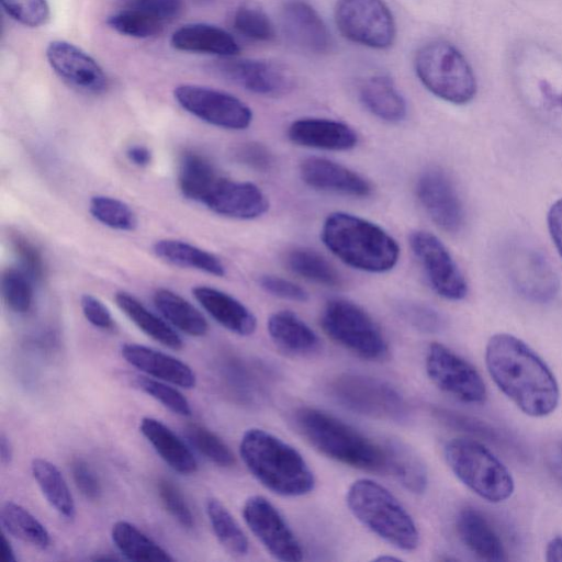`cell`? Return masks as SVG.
<instances>
[{"mask_svg":"<svg viewBox=\"0 0 562 562\" xmlns=\"http://www.w3.org/2000/svg\"><path fill=\"white\" fill-rule=\"evenodd\" d=\"M485 362L497 387L522 413L543 417L557 408L560 392L553 373L519 338L504 333L492 336Z\"/></svg>","mask_w":562,"mask_h":562,"instance_id":"6da1fadb","label":"cell"},{"mask_svg":"<svg viewBox=\"0 0 562 562\" xmlns=\"http://www.w3.org/2000/svg\"><path fill=\"white\" fill-rule=\"evenodd\" d=\"M239 453L249 472L273 493L302 496L314 488L313 472L302 454L263 429H247L240 439Z\"/></svg>","mask_w":562,"mask_h":562,"instance_id":"7a4b0ae2","label":"cell"},{"mask_svg":"<svg viewBox=\"0 0 562 562\" xmlns=\"http://www.w3.org/2000/svg\"><path fill=\"white\" fill-rule=\"evenodd\" d=\"M322 239L344 263L361 271H389L400 258V247L386 231L346 212H334L326 217Z\"/></svg>","mask_w":562,"mask_h":562,"instance_id":"3957f363","label":"cell"},{"mask_svg":"<svg viewBox=\"0 0 562 562\" xmlns=\"http://www.w3.org/2000/svg\"><path fill=\"white\" fill-rule=\"evenodd\" d=\"M300 434L323 454L344 464L374 472L389 471L387 452L335 416L313 407L294 413Z\"/></svg>","mask_w":562,"mask_h":562,"instance_id":"277c9868","label":"cell"},{"mask_svg":"<svg viewBox=\"0 0 562 562\" xmlns=\"http://www.w3.org/2000/svg\"><path fill=\"white\" fill-rule=\"evenodd\" d=\"M347 505L352 515L369 530L397 549L412 551L418 547L415 521L397 498L370 479H359L348 488Z\"/></svg>","mask_w":562,"mask_h":562,"instance_id":"5b68a950","label":"cell"},{"mask_svg":"<svg viewBox=\"0 0 562 562\" xmlns=\"http://www.w3.org/2000/svg\"><path fill=\"white\" fill-rule=\"evenodd\" d=\"M420 82L436 97L469 103L476 94V79L464 55L451 43L432 41L423 45L414 59Z\"/></svg>","mask_w":562,"mask_h":562,"instance_id":"8992f818","label":"cell"},{"mask_svg":"<svg viewBox=\"0 0 562 562\" xmlns=\"http://www.w3.org/2000/svg\"><path fill=\"white\" fill-rule=\"evenodd\" d=\"M445 459L456 476L480 497L499 503L514 492L507 468L481 442L454 438L443 448Z\"/></svg>","mask_w":562,"mask_h":562,"instance_id":"52a82bcc","label":"cell"},{"mask_svg":"<svg viewBox=\"0 0 562 562\" xmlns=\"http://www.w3.org/2000/svg\"><path fill=\"white\" fill-rule=\"evenodd\" d=\"M512 75L522 95L552 115H562V58L538 45L519 46L512 58Z\"/></svg>","mask_w":562,"mask_h":562,"instance_id":"ba28073f","label":"cell"},{"mask_svg":"<svg viewBox=\"0 0 562 562\" xmlns=\"http://www.w3.org/2000/svg\"><path fill=\"white\" fill-rule=\"evenodd\" d=\"M321 323L333 340L360 358L378 361L387 356V342L379 325L361 306L349 300L328 301Z\"/></svg>","mask_w":562,"mask_h":562,"instance_id":"9c48e42d","label":"cell"},{"mask_svg":"<svg viewBox=\"0 0 562 562\" xmlns=\"http://www.w3.org/2000/svg\"><path fill=\"white\" fill-rule=\"evenodd\" d=\"M329 393L346 408L366 416L400 422L408 414L397 390L376 378L344 373L330 382Z\"/></svg>","mask_w":562,"mask_h":562,"instance_id":"30bf717a","label":"cell"},{"mask_svg":"<svg viewBox=\"0 0 562 562\" xmlns=\"http://www.w3.org/2000/svg\"><path fill=\"white\" fill-rule=\"evenodd\" d=\"M335 21L345 37L371 48H387L396 36L393 15L382 0H337Z\"/></svg>","mask_w":562,"mask_h":562,"instance_id":"8fae6325","label":"cell"},{"mask_svg":"<svg viewBox=\"0 0 562 562\" xmlns=\"http://www.w3.org/2000/svg\"><path fill=\"white\" fill-rule=\"evenodd\" d=\"M503 261L509 282L525 299L547 303L558 294V276L539 250L524 243H512L504 249Z\"/></svg>","mask_w":562,"mask_h":562,"instance_id":"7c38bea8","label":"cell"},{"mask_svg":"<svg viewBox=\"0 0 562 562\" xmlns=\"http://www.w3.org/2000/svg\"><path fill=\"white\" fill-rule=\"evenodd\" d=\"M173 97L183 110L217 127L240 131L252 121V112L246 103L221 90L183 83L175 88Z\"/></svg>","mask_w":562,"mask_h":562,"instance_id":"4fadbf2b","label":"cell"},{"mask_svg":"<svg viewBox=\"0 0 562 562\" xmlns=\"http://www.w3.org/2000/svg\"><path fill=\"white\" fill-rule=\"evenodd\" d=\"M426 372L443 392L470 404L483 403L486 387L475 368L446 346L434 342L426 355Z\"/></svg>","mask_w":562,"mask_h":562,"instance_id":"5bb4252c","label":"cell"},{"mask_svg":"<svg viewBox=\"0 0 562 562\" xmlns=\"http://www.w3.org/2000/svg\"><path fill=\"white\" fill-rule=\"evenodd\" d=\"M243 517L251 532L277 560L297 562L302 547L280 512L263 496L252 495L243 506Z\"/></svg>","mask_w":562,"mask_h":562,"instance_id":"9a60e30c","label":"cell"},{"mask_svg":"<svg viewBox=\"0 0 562 562\" xmlns=\"http://www.w3.org/2000/svg\"><path fill=\"white\" fill-rule=\"evenodd\" d=\"M409 244L432 290L447 300L459 301L468 293L467 281L449 250L434 234L415 231Z\"/></svg>","mask_w":562,"mask_h":562,"instance_id":"2e32d148","label":"cell"},{"mask_svg":"<svg viewBox=\"0 0 562 562\" xmlns=\"http://www.w3.org/2000/svg\"><path fill=\"white\" fill-rule=\"evenodd\" d=\"M416 194L428 216L441 229L459 232L464 224V210L450 177L440 168L425 170L416 183Z\"/></svg>","mask_w":562,"mask_h":562,"instance_id":"e0dca14e","label":"cell"},{"mask_svg":"<svg viewBox=\"0 0 562 562\" xmlns=\"http://www.w3.org/2000/svg\"><path fill=\"white\" fill-rule=\"evenodd\" d=\"M223 77L265 97H281L294 88V76L284 65L263 59H227L217 65Z\"/></svg>","mask_w":562,"mask_h":562,"instance_id":"ac0fdd59","label":"cell"},{"mask_svg":"<svg viewBox=\"0 0 562 562\" xmlns=\"http://www.w3.org/2000/svg\"><path fill=\"white\" fill-rule=\"evenodd\" d=\"M182 8L181 0H126L109 16L108 24L122 35L148 38L160 34Z\"/></svg>","mask_w":562,"mask_h":562,"instance_id":"d6986e66","label":"cell"},{"mask_svg":"<svg viewBox=\"0 0 562 562\" xmlns=\"http://www.w3.org/2000/svg\"><path fill=\"white\" fill-rule=\"evenodd\" d=\"M45 55L55 74L71 88L93 94L106 90L109 80L102 67L72 43L53 41Z\"/></svg>","mask_w":562,"mask_h":562,"instance_id":"ffe728a7","label":"cell"},{"mask_svg":"<svg viewBox=\"0 0 562 562\" xmlns=\"http://www.w3.org/2000/svg\"><path fill=\"white\" fill-rule=\"evenodd\" d=\"M288 40L303 52L323 55L333 48V37L319 14L306 2L285 3L281 14Z\"/></svg>","mask_w":562,"mask_h":562,"instance_id":"44dd1931","label":"cell"},{"mask_svg":"<svg viewBox=\"0 0 562 562\" xmlns=\"http://www.w3.org/2000/svg\"><path fill=\"white\" fill-rule=\"evenodd\" d=\"M204 205L222 216L254 220L268 211L269 201L256 184L222 177Z\"/></svg>","mask_w":562,"mask_h":562,"instance_id":"7402d4cb","label":"cell"},{"mask_svg":"<svg viewBox=\"0 0 562 562\" xmlns=\"http://www.w3.org/2000/svg\"><path fill=\"white\" fill-rule=\"evenodd\" d=\"M301 179L311 188L355 198L372 192L371 183L358 172L323 157L305 158L300 165Z\"/></svg>","mask_w":562,"mask_h":562,"instance_id":"603a6c76","label":"cell"},{"mask_svg":"<svg viewBox=\"0 0 562 562\" xmlns=\"http://www.w3.org/2000/svg\"><path fill=\"white\" fill-rule=\"evenodd\" d=\"M121 353L127 363L151 378L184 389L196 384L192 368L171 355L133 342L123 345Z\"/></svg>","mask_w":562,"mask_h":562,"instance_id":"cb8c5ba5","label":"cell"},{"mask_svg":"<svg viewBox=\"0 0 562 562\" xmlns=\"http://www.w3.org/2000/svg\"><path fill=\"white\" fill-rule=\"evenodd\" d=\"M289 139L299 146L342 151L356 147L357 133L346 123L319 117H304L291 123Z\"/></svg>","mask_w":562,"mask_h":562,"instance_id":"d4e9b609","label":"cell"},{"mask_svg":"<svg viewBox=\"0 0 562 562\" xmlns=\"http://www.w3.org/2000/svg\"><path fill=\"white\" fill-rule=\"evenodd\" d=\"M192 294L206 313L227 330L249 336L257 327L251 311L234 296L212 286L198 285Z\"/></svg>","mask_w":562,"mask_h":562,"instance_id":"484cf974","label":"cell"},{"mask_svg":"<svg viewBox=\"0 0 562 562\" xmlns=\"http://www.w3.org/2000/svg\"><path fill=\"white\" fill-rule=\"evenodd\" d=\"M462 543L479 559L488 562L507 560L504 543L483 513L476 508L461 509L456 519Z\"/></svg>","mask_w":562,"mask_h":562,"instance_id":"4316f807","label":"cell"},{"mask_svg":"<svg viewBox=\"0 0 562 562\" xmlns=\"http://www.w3.org/2000/svg\"><path fill=\"white\" fill-rule=\"evenodd\" d=\"M170 44L177 50L232 57L238 54L236 40L225 30L207 23L186 24L173 32Z\"/></svg>","mask_w":562,"mask_h":562,"instance_id":"83f0119b","label":"cell"},{"mask_svg":"<svg viewBox=\"0 0 562 562\" xmlns=\"http://www.w3.org/2000/svg\"><path fill=\"white\" fill-rule=\"evenodd\" d=\"M267 328L271 340L288 355L307 357L321 348L317 334L291 311L271 314Z\"/></svg>","mask_w":562,"mask_h":562,"instance_id":"f1b7e54d","label":"cell"},{"mask_svg":"<svg viewBox=\"0 0 562 562\" xmlns=\"http://www.w3.org/2000/svg\"><path fill=\"white\" fill-rule=\"evenodd\" d=\"M139 430L172 470L186 475L196 472L198 462L190 448L164 423L145 416Z\"/></svg>","mask_w":562,"mask_h":562,"instance_id":"f546056e","label":"cell"},{"mask_svg":"<svg viewBox=\"0 0 562 562\" xmlns=\"http://www.w3.org/2000/svg\"><path fill=\"white\" fill-rule=\"evenodd\" d=\"M358 95L363 106L380 120L396 123L406 116L405 99L393 80L385 75L364 78L359 85Z\"/></svg>","mask_w":562,"mask_h":562,"instance_id":"4dcf8cb0","label":"cell"},{"mask_svg":"<svg viewBox=\"0 0 562 562\" xmlns=\"http://www.w3.org/2000/svg\"><path fill=\"white\" fill-rule=\"evenodd\" d=\"M221 175L202 155L184 151L178 165V187L182 195L193 202L204 204Z\"/></svg>","mask_w":562,"mask_h":562,"instance_id":"1f68e13d","label":"cell"},{"mask_svg":"<svg viewBox=\"0 0 562 562\" xmlns=\"http://www.w3.org/2000/svg\"><path fill=\"white\" fill-rule=\"evenodd\" d=\"M154 254L173 266L195 269L223 277L226 273L222 260L214 254L179 239H159L153 245Z\"/></svg>","mask_w":562,"mask_h":562,"instance_id":"d6a6232c","label":"cell"},{"mask_svg":"<svg viewBox=\"0 0 562 562\" xmlns=\"http://www.w3.org/2000/svg\"><path fill=\"white\" fill-rule=\"evenodd\" d=\"M114 301L117 307L148 337L173 350L183 347V341L178 333L134 295L119 291L114 295Z\"/></svg>","mask_w":562,"mask_h":562,"instance_id":"836d02e7","label":"cell"},{"mask_svg":"<svg viewBox=\"0 0 562 562\" xmlns=\"http://www.w3.org/2000/svg\"><path fill=\"white\" fill-rule=\"evenodd\" d=\"M159 313L182 333L192 337H202L209 330L203 314L184 297L168 289H158L153 296Z\"/></svg>","mask_w":562,"mask_h":562,"instance_id":"e575fe53","label":"cell"},{"mask_svg":"<svg viewBox=\"0 0 562 562\" xmlns=\"http://www.w3.org/2000/svg\"><path fill=\"white\" fill-rule=\"evenodd\" d=\"M111 538L117 550L137 562H171L173 558L156 541L126 520L113 524Z\"/></svg>","mask_w":562,"mask_h":562,"instance_id":"d590c367","label":"cell"},{"mask_svg":"<svg viewBox=\"0 0 562 562\" xmlns=\"http://www.w3.org/2000/svg\"><path fill=\"white\" fill-rule=\"evenodd\" d=\"M31 471L48 504L65 519L72 520L76 505L70 490L58 468L43 458H35Z\"/></svg>","mask_w":562,"mask_h":562,"instance_id":"8d00e7d4","label":"cell"},{"mask_svg":"<svg viewBox=\"0 0 562 562\" xmlns=\"http://www.w3.org/2000/svg\"><path fill=\"white\" fill-rule=\"evenodd\" d=\"M3 530L12 537L41 550L50 544V535L46 527L25 507L8 501L0 509Z\"/></svg>","mask_w":562,"mask_h":562,"instance_id":"74e56055","label":"cell"},{"mask_svg":"<svg viewBox=\"0 0 562 562\" xmlns=\"http://www.w3.org/2000/svg\"><path fill=\"white\" fill-rule=\"evenodd\" d=\"M286 267L295 274L325 286H339L342 282L337 269L319 252L295 247L285 255Z\"/></svg>","mask_w":562,"mask_h":562,"instance_id":"f35d334b","label":"cell"},{"mask_svg":"<svg viewBox=\"0 0 562 562\" xmlns=\"http://www.w3.org/2000/svg\"><path fill=\"white\" fill-rule=\"evenodd\" d=\"M389 459V471L411 492L424 493L427 486V471L417 454L397 440L385 443Z\"/></svg>","mask_w":562,"mask_h":562,"instance_id":"ab89813d","label":"cell"},{"mask_svg":"<svg viewBox=\"0 0 562 562\" xmlns=\"http://www.w3.org/2000/svg\"><path fill=\"white\" fill-rule=\"evenodd\" d=\"M205 508L212 530L222 547L234 555L247 554L248 539L224 504L217 498L210 497Z\"/></svg>","mask_w":562,"mask_h":562,"instance_id":"60d3db41","label":"cell"},{"mask_svg":"<svg viewBox=\"0 0 562 562\" xmlns=\"http://www.w3.org/2000/svg\"><path fill=\"white\" fill-rule=\"evenodd\" d=\"M89 212L94 220L116 231L132 232L138 224L137 216L128 204L108 195L92 196Z\"/></svg>","mask_w":562,"mask_h":562,"instance_id":"b9f144b4","label":"cell"},{"mask_svg":"<svg viewBox=\"0 0 562 562\" xmlns=\"http://www.w3.org/2000/svg\"><path fill=\"white\" fill-rule=\"evenodd\" d=\"M184 434L192 447L204 458L222 468L235 464V456L229 447L212 430L198 423H189Z\"/></svg>","mask_w":562,"mask_h":562,"instance_id":"7bdbcfd3","label":"cell"},{"mask_svg":"<svg viewBox=\"0 0 562 562\" xmlns=\"http://www.w3.org/2000/svg\"><path fill=\"white\" fill-rule=\"evenodd\" d=\"M32 279L21 268L2 272L1 292L5 305L14 313H27L33 304Z\"/></svg>","mask_w":562,"mask_h":562,"instance_id":"ee69618b","label":"cell"},{"mask_svg":"<svg viewBox=\"0 0 562 562\" xmlns=\"http://www.w3.org/2000/svg\"><path fill=\"white\" fill-rule=\"evenodd\" d=\"M135 384L173 414L183 417L191 416L192 409L187 397L178 389L169 385L168 382L146 375H138L136 376Z\"/></svg>","mask_w":562,"mask_h":562,"instance_id":"f6af8a7d","label":"cell"},{"mask_svg":"<svg viewBox=\"0 0 562 562\" xmlns=\"http://www.w3.org/2000/svg\"><path fill=\"white\" fill-rule=\"evenodd\" d=\"M233 25L239 34L252 41L269 42L274 37L271 20L257 7H239L235 11Z\"/></svg>","mask_w":562,"mask_h":562,"instance_id":"bcb514c9","label":"cell"},{"mask_svg":"<svg viewBox=\"0 0 562 562\" xmlns=\"http://www.w3.org/2000/svg\"><path fill=\"white\" fill-rule=\"evenodd\" d=\"M1 4L8 15L29 27L44 25L49 19L46 0H1Z\"/></svg>","mask_w":562,"mask_h":562,"instance_id":"7dc6e473","label":"cell"},{"mask_svg":"<svg viewBox=\"0 0 562 562\" xmlns=\"http://www.w3.org/2000/svg\"><path fill=\"white\" fill-rule=\"evenodd\" d=\"M157 488L162 505L173 519L183 528L192 529L194 527L193 514L177 485L167 479H160Z\"/></svg>","mask_w":562,"mask_h":562,"instance_id":"c3c4849f","label":"cell"},{"mask_svg":"<svg viewBox=\"0 0 562 562\" xmlns=\"http://www.w3.org/2000/svg\"><path fill=\"white\" fill-rule=\"evenodd\" d=\"M11 244L21 269L32 281L38 282L43 280L45 276V263L37 246L21 234L12 235Z\"/></svg>","mask_w":562,"mask_h":562,"instance_id":"681fc988","label":"cell"},{"mask_svg":"<svg viewBox=\"0 0 562 562\" xmlns=\"http://www.w3.org/2000/svg\"><path fill=\"white\" fill-rule=\"evenodd\" d=\"M398 313L408 324L425 333H436L445 326V319L441 314L423 303H401Z\"/></svg>","mask_w":562,"mask_h":562,"instance_id":"f907efd6","label":"cell"},{"mask_svg":"<svg viewBox=\"0 0 562 562\" xmlns=\"http://www.w3.org/2000/svg\"><path fill=\"white\" fill-rule=\"evenodd\" d=\"M434 413L439 420L452 428L479 435L488 440H501L496 430L481 420L445 408H435Z\"/></svg>","mask_w":562,"mask_h":562,"instance_id":"816d5d0a","label":"cell"},{"mask_svg":"<svg viewBox=\"0 0 562 562\" xmlns=\"http://www.w3.org/2000/svg\"><path fill=\"white\" fill-rule=\"evenodd\" d=\"M234 155L239 164L260 172L269 171L274 164L270 149L258 142L240 144L236 147Z\"/></svg>","mask_w":562,"mask_h":562,"instance_id":"f5cc1de1","label":"cell"},{"mask_svg":"<svg viewBox=\"0 0 562 562\" xmlns=\"http://www.w3.org/2000/svg\"><path fill=\"white\" fill-rule=\"evenodd\" d=\"M71 473L76 487L90 501H98L102 494V487L98 475L92 468L81 458L71 462Z\"/></svg>","mask_w":562,"mask_h":562,"instance_id":"db71d44e","label":"cell"},{"mask_svg":"<svg viewBox=\"0 0 562 562\" xmlns=\"http://www.w3.org/2000/svg\"><path fill=\"white\" fill-rule=\"evenodd\" d=\"M259 285L269 294L293 302H305L308 293L299 284L273 274L260 276Z\"/></svg>","mask_w":562,"mask_h":562,"instance_id":"11a10c76","label":"cell"},{"mask_svg":"<svg viewBox=\"0 0 562 562\" xmlns=\"http://www.w3.org/2000/svg\"><path fill=\"white\" fill-rule=\"evenodd\" d=\"M80 307L86 319L97 328L112 331L116 325L109 308L95 296L83 294Z\"/></svg>","mask_w":562,"mask_h":562,"instance_id":"9f6ffc18","label":"cell"},{"mask_svg":"<svg viewBox=\"0 0 562 562\" xmlns=\"http://www.w3.org/2000/svg\"><path fill=\"white\" fill-rule=\"evenodd\" d=\"M548 226L553 243L562 257V199L554 202L550 207Z\"/></svg>","mask_w":562,"mask_h":562,"instance_id":"6f0895ef","label":"cell"},{"mask_svg":"<svg viewBox=\"0 0 562 562\" xmlns=\"http://www.w3.org/2000/svg\"><path fill=\"white\" fill-rule=\"evenodd\" d=\"M546 463L553 476L562 483V440L553 442L547 449Z\"/></svg>","mask_w":562,"mask_h":562,"instance_id":"680465c9","label":"cell"},{"mask_svg":"<svg viewBox=\"0 0 562 562\" xmlns=\"http://www.w3.org/2000/svg\"><path fill=\"white\" fill-rule=\"evenodd\" d=\"M126 156L132 164L138 167H147L153 159L150 149L143 145L130 146Z\"/></svg>","mask_w":562,"mask_h":562,"instance_id":"91938a15","label":"cell"},{"mask_svg":"<svg viewBox=\"0 0 562 562\" xmlns=\"http://www.w3.org/2000/svg\"><path fill=\"white\" fill-rule=\"evenodd\" d=\"M546 560L562 562V537L553 538L546 548Z\"/></svg>","mask_w":562,"mask_h":562,"instance_id":"94428289","label":"cell"},{"mask_svg":"<svg viewBox=\"0 0 562 562\" xmlns=\"http://www.w3.org/2000/svg\"><path fill=\"white\" fill-rule=\"evenodd\" d=\"M0 561L1 562H15L16 557L11 542L4 533L1 535L0 540Z\"/></svg>","mask_w":562,"mask_h":562,"instance_id":"6125c7cd","label":"cell"},{"mask_svg":"<svg viewBox=\"0 0 562 562\" xmlns=\"http://www.w3.org/2000/svg\"><path fill=\"white\" fill-rule=\"evenodd\" d=\"M13 457V448L9 438L2 432L0 436V458L3 464H9Z\"/></svg>","mask_w":562,"mask_h":562,"instance_id":"be15d7a7","label":"cell"},{"mask_svg":"<svg viewBox=\"0 0 562 562\" xmlns=\"http://www.w3.org/2000/svg\"><path fill=\"white\" fill-rule=\"evenodd\" d=\"M376 560H379V561H385V560H389V561H398L400 559H397V558H393V557H385V555H383V557H379Z\"/></svg>","mask_w":562,"mask_h":562,"instance_id":"e7e4bbea","label":"cell"}]
</instances>
